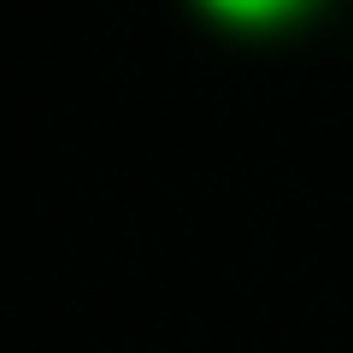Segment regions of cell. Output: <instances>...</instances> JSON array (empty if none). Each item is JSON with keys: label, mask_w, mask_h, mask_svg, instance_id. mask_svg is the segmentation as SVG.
Wrapping results in <instances>:
<instances>
[{"label": "cell", "mask_w": 353, "mask_h": 353, "mask_svg": "<svg viewBox=\"0 0 353 353\" xmlns=\"http://www.w3.org/2000/svg\"><path fill=\"white\" fill-rule=\"evenodd\" d=\"M206 6L224 12V18H241V24H259V18H289L306 0H206Z\"/></svg>", "instance_id": "obj_1"}]
</instances>
